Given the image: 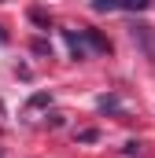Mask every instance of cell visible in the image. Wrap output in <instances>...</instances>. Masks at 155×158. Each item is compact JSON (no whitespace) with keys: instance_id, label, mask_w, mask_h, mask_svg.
<instances>
[{"instance_id":"3957f363","label":"cell","mask_w":155,"mask_h":158,"mask_svg":"<svg viewBox=\"0 0 155 158\" xmlns=\"http://www.w3.org/2000/svg\"><path fill=\"white\" fill-rule=\"evenodd\" d=\"M81 33H85V44H89L92 52H111V40L104 37L100 30H81Z\"/></svg>"},{"instance_id":"6da1fadb","label":"cell","mask_w":155,"mask_h":158,"mask_svg":"<svg viewBox=\"0 0 155 158\" xmlns=\"http://www.w3.org/2000/svg\"><path fill=\"white\" fill-rule=\"evenodd\" d=\"M63 37H67V44H70V55H74V59H85V55H89V48H85V33H81V30H63Z\"/></svg>"},{"instance_id":"7a4b0ae2","label":"cell","mask_w":155,"mask_h":158,"mask_svg":"<svg viewBox=\"0 0 155 158\" xmlns=\"http://www.w3.org/2000/svg\"><path fill=\"white\" fill-rule=\"evenodd\" d=\"M129 33H133V40H140L144 48H148V55H155V33H152V26H129Z\"/></svg>"},{"instance_id":"52a82bcc","label":"cell","mask_w":155,"mask_h":158,"mask_svg":"<svg viewBox=\"0 0 155 158\" xmlns=\"http://www.w3.org/2000/svg\"><path fill=\"white\" fill-rule=\"evenodd\" d=\"M78 140H81V143H92V140H100V132H96V129H81Z\"/></svg>"},{"instance_id":"9c48e42d","label":"cell","mask_w":155,"mask_h":158,"mask_svg":"<svg viewBox=\"0 0 155 158\" xmlns=\"http://www.w3.org/2000/svg\"><path fill=\"white\" fill-rule=\"evenodd\" d=\"M33 52H37V55H52V48H48V40H33Z\"/></svg>"},{"instance_id":"8fae6325","label":"cell","mask_w":155,"mask_h":158,"mask_svg":"<svg viewBox=\"0 0 155 158\" xmlns=\"http://www.w3.org/2000/svg\"><path fill=\"white\" fill-rule=\"evenodd\" d=\"M0 44H7V33H4V30H0Z\"/></svg>"},{"instance_id":"5b68a950","label":"cell","mask_w":155,"mask_h":158,"mask_svg":"<svg viewBox=\"0 0 155 158\" xmlns=\"http://www.w3.org/2000/svg\"><path fill=\"white\" fill-rule=\"evenodd\" d=\"M52 103V96L48 92H37V96H30V110H37V107H48Z\"/></svg>"},{"instance_id":"30bf717a","label":"cell","mask_w":155,"mask_h":158,"mask_svg":"<svg viewBox=\"0 0 155 158\" xmlns=\"http://www.w3.org/2000/svg\"><path fill=\"white\" fill-rule=\"evenodd\" d=\"M30 19H33L37 26H48V15H44V11H30Z\"/></svg>"},{"instance_id":"ba28073f","label":"cell","mask_w":155,"mask_h":158,"mask_svg":"<svg viewBox=\"0 0 155 158\" xmlns=\"http://www.w3.org/2000/svg\"><path fill=\"white\" fill-rule=\"evenodd\" d=\"M92 7H96V11H115L118 0H92Z\"/></svg>"},{"instance_id":"277c9868","label":"cell","mask_w":155,"mask_h":158,"mask_svg":"<svg viewBox=\"0 0 155 158\" xmlns=\"http://www.w3.org/2000/svg\"><path fill=\"white\" fill-rule=\"evenodd\" d=\"M148 4H152V0H118V7H126V11H133V15H137V11H148Z\"/></svg>"},{"instance_id":"8992f818","label":"cell","mask_w":155,"mask_h":158,"mask_svg":"<svg viewBox=\"0 0 155 158\" xmlns=\"http://www.w3.org/2000/svg\"><path fill=\"white\" fill-rule=\"evenodd\" d=\"M96 107H100V110H104V114H107V110H111V114H115V110H118V99H115V96H104V99H100V103H96Z\"/></svg>"}]
</instances>
